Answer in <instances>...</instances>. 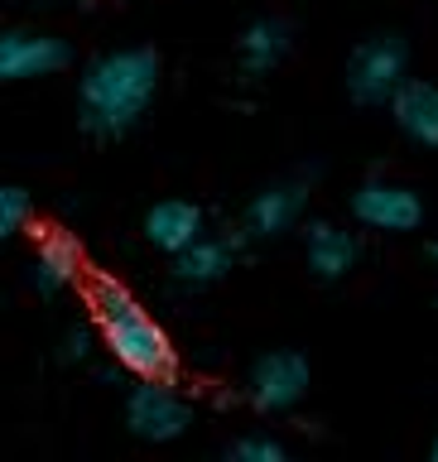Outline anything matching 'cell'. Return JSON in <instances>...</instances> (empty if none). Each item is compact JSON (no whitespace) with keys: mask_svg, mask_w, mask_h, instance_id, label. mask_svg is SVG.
<instances>
[{"mask_svg":"<svg viewBox=\"0 0 438 462\" xmlns=\"http://www.w3.org/2000/svg\"><path fill=\"white\" fill-rule=\"evenodd\" d=\"M352 222L381 236H405V231L424 226V198L410 183H390V179H367L352 193Z\"/></svg>","mask_w":438,"mask_h":462,"instance_id":"8992f818","label":"cell"},{"mask_svg":"<svg viewBox=\"0 0 438 462\" xmlns=\"http://www.w3.org/2000/svg\"><path fill=\"white\" fill-rule=\"evenodd\" d=\"M87 309H92V328H97L101 346H107L111 361L126 375H173L179 371V352H173L169 332L154 323V313L121 280H92Z\"/></svg>","mask_w":438,"mask_h":462,"instance_id":"7a4b0ae2","label":"cell"},{"mask_svg":"<svg viewBox=\"0 0 438 462\" xmlns=\"http://www.w3.org/2000/svg\"><path fill=\"white\" fill-rule=\"evenodd\" d=\"M198 236H208V212H202L198 202L164 198V202H154V208L144 212V241H150L154 251H164L169 260L179 251H188Z\"/></svg>","mask_w":438,"mask_h":462,"instance_id":"4fadbf2b","label":"cell"},{"mask_svg":"<svg viewBox=\"0 0 438 462\" xmlns=\"http://www.w3.org/2000/svg\"><path fill=\"white\" fill-rule=\"evenodd\" d=\"M433 462H438V439H433Z\"/></svg>","mask_w":438,"mask_h":462,"instance_id":"ac0fdd59","label":"cell"},{"mask_svg":"<svg viewBox=\"0 0 438 462\" xmlns=\"http://www.w3.org/2000/svg\"><path fill=\"white\" fill-rule=\"evenodd\" d=\"M309 193H313V179H275V183H266L241 212L246 241H280L284 231H294L303 222Z\"/></svg>","mask_w":438,"mask_h":462,"instance_id":"52a82bcc","label":"cell"},{"mask_svg":"<svg viewBox=\"0 0 438 462\" xmlns=\"http://www.w3.org/2000/svg\"><path fill=\"white\" fill-rule=\"evenodd\" d=\"M309 381H313L309 356L280 346V352L256 356V366L246 371V404H251L256 414H289V410H299L303 395H309Z\"/></svg>","mask_w":438,"mask_h":462,"instance_id":"5b68a950","label":"cell"},{"mask_svg":"<svg viewBox=\"0 0 438 462\" xmlns=\"http://www.w3.org/2000/svg\"><path fill=\"white\" fill-rule=\"evenodd\" d=\"M68 43L43 29H5L0 34V82H34L68 68Z\"/></svg>","mask_w":438,"mask_h":462,"instance_id":"ba28073f","label":"cell"},{"mask_svg":"<svg viewBox=\"0 0 438 462\" xmlns=\"http://www.w3.org/2000/svg\"><path fill=\"white\" fill-rule=\"evenodd\" d=\"M227 462H289V448L270 433H246L227 448Z\"/></svg>","mask_w":438,"mask_h":462,"instance_id":"2e32d148","label":"cell"},{"mask_svg":"<svg viewBox=\"0 0 438 462\" xmlns=\"http://www.w3.org/2000/svg\"><path fill=\"white\" fill-rule=\"evenodd\" d=\"M241 245H246L241 226L237 231H208V236H198L188 251L173 255V280L188 284V289H208L217 280H227L241 260Z\"/></svg>","mask_w":438,"mask_h":462,"instance_id":"30bf717a","label":"cell"},{"mask_svg":"<svg viewBox=\"0 0 438 462\" xmlns=\"http://www.w3.org/2000/svg\"><path fill=\"white\" fill-rule=\"evenodd\" d=\"M29 222H34L29 193L20 183H5L0 188V236H20V231H29Z\"/></svg>","mask_w":438,"mask_h":462,"instance_id":"9a60e30c","label":"cell"},{"mask_svg":"<svg viewBox=\"0 0 438 462\" xmlns=\"http://www.w3.org/2000/svg\"><path fill=\"white\" fill-rule=\"evenodd\" d=\"M390 125L400 130L410 144L419 150H438V87L424 82V78H410L390 97Z\"/></svg>","mask_w":438,"mask_h":462,"instance_id":"5bb4252c","label":"cell"},{"mask_svg":"<svg viewBox=\"0 0 438 462\" xmlns=\"http://www.w3.org/2000/svg\"><path fill=\"white\" fill-rule=\"evenodd\" d=\"M303 260H309L313 280L338 284V280H347V274L357 270L361 241H357V231L328 222V217H313V222L303 226Z\"/></svg>","mask_w":438,"mask_h":462,"instance_id":"8fae6325","label":"cell"},{"mask_svg":"<svg viewBox=\"0 0 438 462\" xmlns=\"http://www.w3.org/2000/svg\"><path fill=\"white\" fill-rule=\"evenodd\" d=\"M433 265H438V245H433Z\"/></svg>","mask_w":438,"mask_h":462,"instance_id":"d6986e66","label":"cell"},{"mask_svg":"<svg viewBox=\"0 0 438 462\" xmlns=\"http://www.w3.org/2000/svg\"><path fill=\"white\" fill-rule=\"evenodd\" d=\"M405 82H410V43L400 34H371L347 58V97L357 106H390Z\"/></svg>","mask_w":438,"mask_h":462,"instance_id":"3957f363","label":"cell"},{"mask_svg":"<svg viewBox=\"0 0 438 462\" xmlns=\"http://www.w3.org/2000/svg\"><path fill=\"white\" fill-rule=\"evenodd\" d=\"M87 274V251L82 241L63 226L34 231V260H29V280L39 294H63Z\"/></svg>","mask_w":438,"mask_h":462,"instance_id":"9c48e42d","label":"cell"},{"mask_svg":"<svg viewBox=\"0 0 438 462\" xmlns=\"http://www.w3.org/2000/svg\"><path fill=\"white\" fill-rule=\"evenodd\" d=\"M126 429L144 443H173L193 429V404L173 375H135L126 395Z\"/></svg>","mask_w":438,"mask_h":462,"instance_id":"277c9868","label":"cell"},{"mask_svg":"<svg viewBox=\"0 0 438 462\" xmlns=\"http://www.w3.org/2000/svg\"><path fill=\"white\" fill-rule=\"evenodd\" d=\"M87 352H92V337H87L82 328H78V332H68V352H63V356H68V361H82Z\"/></svg>","mask_w":438,"mask_h":462,"instance_id":"e0dca14e","label":"cell"},{"mask_svg":"<svg viewBox=\"0 0 438 462\" xmlns=\"http://www.w3.org/2000/svg\"><path fill=\"white\" fill-rule=\"evenodd\" d=\"M294 49V29L280 14H256L237 34V68L241 78H270Z\"/></svg>","mask_w":438,"mask_h":462,"instance_id":"7c38bea8","label":"cell"},{"mask_svg":"<svg viewBox=\"0 0 438 462\" xmlns=\"http://www.w3.org/2000/svg\"><path fill=\"white\" fill-rule=\"evenodd\" d=\"M159 92L154 49H111L97 53L78 78V121L92 140H121L140 125Z\"/></svg>","mask_w":438,"mask_h":462,"instance_id":"6da1fadb","label":"cell"}]
</instances>
